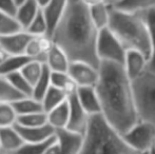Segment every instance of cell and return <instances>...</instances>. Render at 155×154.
Instances as JSON below:
<instances>
[{
	"instance_id": "obj_1",
	"label": "cell",
	"mask_w": 155,
	"mask_h": 154,
	"mask_svg": "<svg viewBox=\"0 0 155 154\" xmlns=\"http://www.w3.org/2000/svg\"><path fill=\"white\" fill-rule=\"evenodd\" d=\"M99 78L95 86L106 120L120 134L131 129L139 118L133 81L124 67L110 61H100Z\"/></svg>"
},
{
	"instance_id": "obj_2",
	"label": "cell",
	"mask_w": 155,
	"mask_h": 154,
	"mask_svg": "<svg viewBox=\"0 0 155 154\" xmlns=\"http://www.w3.org/2000/svg\"><path fill=\"white\" fill-rule=\"evenodd\" d=\"M98 33L91 19L89 6L81 0H69L51 37L71 61H84L98 69L100 66L97 55Z\"/></svg>"
},
{
	"instance_id": "obj_3",
	"label": "cell",
	"mask_w": 155,
	"mask_h": 154,
	"mask_svg": "<svg viewBox=\"0 0 155 154\" xmlns=\"http://www.w3.org/2000/svg\"><path fill=\"white\" fill-rule=\"evenodd\" d=\"M109 29L120 40L126 50L139 51L150 59V33L143 13L126 12L111 8Z\"/></svg>"
},
{
	"instance_id": "obj_4",
	"label": "cell",
	"mask_w": 155,
	"mask_h": 154,
	"mask_svg": "<svg viewBox=\"0 0 155 154\" xmlns=\"http://www.w3.org/2000/svg\"><path fill=\"white\" fill-rule=\"evenodd\" d=\"M80 154H141L133 150L102 114L91 115Z\"/></svg>"
},
{
	"instance_id": "obj_5",
	"label": "cell",
	"mask_w": 155,
	"mask_h": 154,
	"mask_svg": "<svg viewBox=\"0 0 155 154\" xmlns=\"http://www.w3.org/2000/svg\"><path fill=\"white\" fill-rule=\"evenodd\" d=\"M133 89L140 120L155 127V73L147 70L133 80Z\"/></svg>"
},
{
	"instance_id": "obj_6",
	"label": "cell",
	"mask_w": 155,
	"mask_h": 154,
	"mask_svg": "<svg viewBox=\"0 0 155 154\" xmlns=\"http://www.w3.org/2000/svg\"><path fill=\"white\" fill-rule=\"evenodd\" d=\"M127 50L109 28L100 30L97 39V55L100 61H110L124 66Z\"/></svg>"
},
{
	"instance_id": "obj_7",
	"label": "cell",
	"mask_w": 155,
	"mask_h": 154,
	"mask_svg": "<svg viewBox=\"0 0 155 154\" xmlns=\"http://www.w3.org/2000/svg\"><path fill=\"white\" fill-rule=\"evenodd\" d=\"M121 135L127 144L138 153L149 152L154 147L155 127L148 121L139 120Z\"/></svg>"
},
{
	"instance_id": "obj_8",
	"label": "cell",
	"mask_w": 155,
	"mask_h": 154,
	"mask_svg": "<svg viewBox=\"0 0 155 154\" xmlns=\"http://www.w3.org/2000/svg\"><path fill=\"white\" fill-rule=\"evenodd\" d=\"M68 101H69L70 106V117L67 130L84 136L88 129L91 116L87 113L86 110L80 105L76 93L70 95L68 97Z\"/></svg>"
},
{
	"instance_id": "obj_9",
	"label": "cell",
	"mask_w": 155,
	"mask_h": 154,
	"mask_svg": "<svg viewBox=\"0 0 155 154\" xmlns=\"http://www.w3.org/2000/svg\"><path fill=\"white\" fill-rule=\"evenodd\" d=\"M68 74L77 87H95L99 78L98 69L84 61H71Z\"/></svg>"
},
{
	"instance_id": "obj_10",
	"label": "cell",
	"mask_w": 155,
	"mask_h": 154,
	"mask_svg": "<svg viewBox=\"0 0 155 154\" xmlns=\"http://www.w3.org/2000/svg\"><path fill=\"white\" fill-rule=\"evenodd\" d=\"M33 36L27 31L0 36V48L6 55H23Z\"/></svg>"
},
{
	"instance_id": "obj_11",
	"label": "cell",
	"mask_w": 155,
	"mask_h": 154,
	"mask_svg": "<svg viewBox=\"0 0 155 154\" xmlns=\"http://www.w3.org/2000/svg\"><path fill=\"white\" fill-rule=\"evenodd\" d=\"M148 57L136 50H127L124 59V70L130 79L135 80L148 70Z\"/></svg>"
},
{
	"instance_id": "obj_12",
	"label": "cell",
	"mask_w": 155,
	"mask_h": 154,
	"mask_svg": "<svg viewBox=\"0 0 155 154\" xmlns=\"http://www.w3.org/2000/svg\"><path fill=\"white\" fill-rule=\"evenodd\" d=\"M53 44L54 41L51 36H33L28 44L25 55L34 60H39L45 64L48 53Z\"/></svg>"
},
{
	"instance_id": "obj_13",
	"label": "cell",
	"mask_w": 155,
	"mask_h": 154,
	"mask_svg": "<svg viewBox=\"0 0 155 154\" xmlns=\"http://www.w3.org/2000/svg\"><path fill=\"white\" fill-rule=\"evenodd\" d=\"M58 143L60 145V154H80L84 136L71 132L67 129L56 130Z\"/></svg>"
},
{
	"instance_id": "obj_14",
	"label": "cell",
	"mask_w": 155,
	"mask_h": 154,
	"mask_svg": "<svg viewBox=\"0 0 155 154\" xmlns=\"http://www.w3.org/2000/svg\"><path fill=\"white\" fill-rule=\"evenodd\" d=\"M15 127L18 130L25 143H42L54 137L56 134V130L50 123L33 128L21 127L18 125H15Z\"/></svg>"
},
{
	"instance_id": "obj_15",
	"label": "cell",
	"mask_w": 155,
	"mask_h": 154,
	"mask_svg": "<svg viewBox=\"0 0 155 154\" xmlns=\"http://www.w3.org/2000/svg\"><path fill=\"white\" fill-rule=\"evenodd\" d=\"M76 95L89 115L101 114V106L95 87H78Z\"/></svg>"
},
{
	"instance_id": "obj_16",
	"label": "cell",
	"mask_w": 155,
	"mask_h": 154,
	"mask_svg": "<svg viewBox=\"0 0 155 154\" xmlns=\"http://www.w3.org/2000/svg\"><path fill=\"white\" fill-rule=\"evenodd\" d=\"M0 144H1V153L13 154L16 152L23 144L22 139L16 127L0 128Z\"/></svg>"
},
{
	"instance_id": "obj_17",
	"label": "cell",
	"mask_w": 155,
	"mask_h": 154,
	"mask_svg": "<svg viewBox=\"0 0 155 154\" xmlns=\"http://www.w3.org/2000/svg\"><path fill=\"white\" fill-rule=\"evenodd\" d=\"M71 60L68 57L65 52L60 47L54 43L49 51L45 60V64L50 68L52 72H63L68 73Z\"/></svg>"
},
{
	"instance_id": "obj_18",
	"label": "cell",
	"mask_w": 155,
	"mask_h": 154,
	"mask_svg": "<svg viewBox=\"0 0 155 154\" xmlns=\"http://www.w3.org/2000/svg\"><path fill=\"white\" fill-rule=\"evenodd\" d=\"M41 10L42 8L38 5V3L35 0H25L23 2L19 3L15 18L17 19L21 28L25 31Z\"/></svg>"
},
{
	"instance_id": "obj_19",
	"label": "cell",
	"mask_w": 155,
	"mask_h": 154,
	"mask_svg": "<svg viewBox=\"0 0 155 154\" xmlns=\"http://www.w3.org/2000/svg\"><path fill=\"white\" fill-rule=\"evenodd\" d=\"M68 3H69V0H51L47 8L42 10L45 18H47L48 25H49L50 36L64 13Z\"/></svg>"
},
{
	"instance_id": "obj_20",
	"label": "cell",
	"mask_w": 155,
	"mask_h": 154,
	"mask_svg": "<svg viewBox=\"0 0 155 154\" xmlns=\"http://www.w3.org/2000/svg\"><path fill=\"white\" fill-rule=\"evenodd\" d=\"M70 117V106L68 99L48 112V121L55 130L67 129Z\"/></svg>"
},
{
	"instance_id": "obj_21",
	"label": "cell",
	"mask_w": 155,
	"mask_h": 154,
	"mask_svg": "<svg viewBox=\"0 0 155 154\" xmlns=\"http://www.w3.org/2000/svg\"><path fill=\"white\" fill-rule=\"evenodd\" d=\"M32 58L28 55H8L0 62V75L8 76L15 72H20L22 68L31 61Z\"/></svg>"
},
{
	"instance_id": "obj_22",
	"label": "cell",
	"mask_w": 155,
	"mask_h": 154,
	"mask_svg": "<svg viewBox=\"0 0 155 154\" xmlns=\"http://www.w3.org/2000/svg\"><path fill=\"white\" fill-rule=\"evenodd\" d=\"M90 16L98 31L109 28L111 18V8L107 3L97 4L89 8Z\"/></svg>"
},
{
	"instance_id": "obj_23",
	"label": "cell",
	"mask_w": 155,
	"mask_h": 154,
	"mask_svg": "<svg viewBox=\"0 0 155 154\" xmlns=\"http://www.w3.org/2000/svg\"><path fill=\"white\" fill-rule=\"evenodd\" d=\"M12 105L18 116L37 113V112H45L42 103L33 98L32 96L22 97L19 100H16L15 103H13Z\"/></svg>"
},
{
	"instance_id": "obj_24",
	"label": "cell",
	"mask_w": 155,
	"mask_h": 154,
	"mask_svg": "<svg viewBox=\"0 0 155 154\" xmlns=\"http://www.w3.org/2000/svg\"><path fill=\"white\" fill-rule=\"evenodd\" d=\"M51 84L53 87H56V88L62 90L68 95V97L72 94H75L78 89L77 84L70 77V75L68 73L63 72H52Z\"/></svg>"
},
{
	"instance_id": "obj_25",
	"label": "cell",
	"mask_w": 155,
	"mask_h": 154,
	"mask_svg": "<svg viewBox=\"0 0 155 154\" xmlns=\"http://www.w3.org/2000/svg\"><path fill=\"white\" fill-rule=\"evenodd\" d=\"M67 99H68V95L62 90L56 88V87L51 86L41 103H42V107L45 112L48 113L51 110H53L54 108L59 106L60 103H62L63 101H65Z\"/></svg>"
},
{
	"instance_id": "obj_26",
	"label": "cell",
	"mask_w": 155,
	"mask_h": 154,
	"mask_svg": "<svg viewBox=\"0 0 155 154\" xmlns=\"http://www.w3.org/2000/svg\"><path fill=\"white\" fill-rule=\"evenodd\" d=\"M114 8L126 12L143 13L155 8V0H121Z\"/></svg>"
},
{
	"instance_id": "obj_27",
	"label": "cell",
	"mask_w": 155,
	"mask_h": 154,
	"mask_svg": "<svg viewBox=\"0 0 155 154\" xmlns=\"http://www.w3.org/2000/svg\"><path fill=\"white\" fill-rule=\"evenodd\" d=\"M51 73L52 71L50 70V68L45 64V69L43 72L41 74L40 78L37 80L36 84L33 86V92H32V97L39 101H42L45 95L47 94L48 90L50 89L51 84Z\"/></svg>"
},
{
	"instance_id": "obj_28",
	"label": "cell",
	"mask_w": 155,
	"mask_h": 154,
	"mask_svg": "<svg viewBox=\"0 0 155 154\" xmlns=\"http://www.w3.org/2000/svg\"><path fill=\"white\" fill-rule=\"evenodd\" d=\"M143 17L148 25L151 42V55L148 62V70L155 73V8L143 12Z\"/></svg>"
},
{
	"instance_id": "obj_29",
	"label": "cell",
	"mask_w": 155,
	"mask_h": 154,
	"mask_svg": "<svg viewBox=\"0 0 155 154\" xmlns=\"http://www.w3.org/2000/svg\"><path fill=\"white\" fill-rule=\"evenodd\" d=\"M22 97L25 96L21 94L20 92H18L5 76L0 75V103H13Z\"/></svg>"
},
{
	"instance_id": "obj_30",
	"label": "cell",
	"mask_w": 155,
	"mask_h": 154,
	"mask_svg": "<svg viewBox=\"0 0 155 154\" xmlns=\"http://www.w3.org/2000/svg\"><path fill=\"white\" fill-rule=\"evenodd\" d=\"M49 123L48 121V113L47 112H37V113L27 114V115L18 116L16 125L21 127H41Z\"/></svg>"
},
{
	"instance_id": "obj_31",
	"label": "cell",
	"mask_w": 155,
	"mask_h": 154,
	"mask_svg": "<svg viewBox=\"0 0 155 154\" xmlns=\"http://www.w3.org/2000/svg\"><path fill=\"white\" fill-rule=\"evenodd\" d=\"M25 31L32 36H50L49 25L42 10L38 13V15L35 17V19Z\"/></svg>"
},
{
	"instance_id": "obj_32",
	"label": "cell",
	"mask_w": 155,
	"mask_h": 154,
	"mask_svg": "<svg viewBox=\"0 0 155 154\" xmlns=\"http://www.w3.org/2000/svg\"><path fill=\"white\" fill-rule=\"evenodd\" d=\"M45 69V64L39 60H34L32 59L31 61H29L25 67L22 68V70L20 71L22 73V75L29 80V82L34 86L37 82V80L40 78L41 74L43 72Z\"/></svg>"
},
{
	"instance_id": "obj_33",
	"label": "cell",
	"mask_w": 155,
	"mask_h": 154,
	"mask_svg": "<svg viewBox=\"0 0 155 154\" xmlns=\"http://www.w3.org/2000/svg\"><path fill=\"white\" fill-rule=\"evenodd\" d=\"M20 31H23V29L17 19L0 11V36L10 35Z\"/></svg>"
},
{
	"instance_id": "obj_34",
	"label": "cell",
	"mask_w": 155,
	"mask_h": 154,
	"mask_svg": "<svg viewBox=\"0 0 155 154\" xmlns=\"http://www.w3.org/2000/svg\"><path fill=\"white\" fill-rule=\"evenodd\" d=\"M8 79V81L12 84V86L16 89L18 92H20L25 96H32L33 92V86L29 82V80L27 79L22 75L21 72H15L12 74L5 76Z\"/></svg>"
},
{
	"instance_id": "obj_35",
	"label": "cell",
	"mask_w": 155,
	"mask_h": 154,
	"mask_svg": "<svg viewBox=\"0 0 155 154\" xmlns=\"http://www.w3.org/2000/svg\"><path fill=\"white\" fill-rule=\"evenodd\" d=\"M56 134L54 137L42 143H25L16 152L13 154H43L48 148L55 142Z\"/></svg>"
},
{
	"instance_id": "obj_36",
	"label": "cell",
	"mask_w": 155,
	"mask_h": 154,
	"mask_svg": "<svg viewBox=\"0 0 155 154\" xmlns=\"http://www.w3.org/2000/svg\"><path fill=\"white\" fill-rule=\"evenodd\" d=\"M17 115L12 103H0V128L14 127L17 123Z\"/></svg>"
},
{
	"instance_id": "obj_37",
	"label": "cell",
	"mask_w": 155,
	"mask_h": 154,
	"mask_svg": "<svg viewBox=\"0 0 155 154\" xmlns=\"http://www.w3.org/2000/svg\"><path fill=\"white\" fill-rule=\"evenodd\" d=\"M18 5L17 0H0V11L13 17L16 16Z\"/></svg>"
},
{
	"instance_id": "obj_38",
	"label": "cell",
	"mask_w": 155,
	"mask_h": 154,
	"mask_svg": "<svg viewBox=\"0 0 155 154\" xmlns=\"http://www.w3.org/2000/svg\"><path fill=\"white\" fill-rule=\"evenodd\" d=\"M43 154H60V145L58 143L57 136H56L55 142L45 150V152Z\"/></svg>"
},
{
	"instance_id": "obj_39",
	"label": "cell",
	"mask_w": 155,
	"mask_h": 154,
	"mask_svg": "<svg viewBox=\"0 0 155 154\" xmlns=\"http://www.w3.org/2000/svg\"><path fill=\"white\" fill-rule=\"evenodd\" d=\"M87 6L91 8V6L97 5V4H101V3H106V0H81Z\"/></svg>"
},
{
	"instance_id": "obj_40",
	"label": "cell",
	"mask_w": 155,
	"mask_h": 154,
	"mask_svg": "<svg viewBox=\"0 0 155 154\" xmlns=\"http://www.w3.org/2000/svg\"><path fill=\"white\" fill-rule=\"evenodd\" d=\"M35 1H36L37 3H38V5L43 10L45 8H47V5L50 3V1H51V0H35Z\"/></svg>"
},
{
	"instance_id": "obj_41",
	"label": "cell",
	"mask_w": 155,
	"mask_h": 154,
	"mask_svg": "<svg viewBox=\"0 0 155 154\" xmlns=\"http://www.w3.org/2000/svg\"><path fill=\"white\" fill-rule=\"evenodd\" d=\"M120 1L121 0H106V3L108 4L110 8H114V6H116Z\"/></svg>"
},
{
	"instance_id": "obj_42",
	"label": "cell",
	"mask_w": 155,
	"mask_h": 154,
	"mask_svg": "<svg viewBox=\"0 0 155 154\" xmlns=\"http://www.w3.org/2000/svg\"><path fill=\"white\" fill-rule=\"evenodd\" d=\"M150 154H155V150H154V149H152V150L150 151Z\"/></svg>"
},
{
	"instance_id": "obj_43",
	"label": "cell",
	"mask_w": 155,
	"mask_h": 154,
	"mask_svg": "<svg viewBox=\"0 0 155 154\" xmlns=\"http://www.w3.org/2000/svg\"><path fill=\"white\" fill-rule=\"evenodd\" d=\"M23 1H25V0H17V2H18V4H19V3H21V2H23Z\"/></svg>"
},
{
	"instance_id": "obj_44",
	"label": "cell",
	"mask_w": 155,
	"mask_h": 154,
	"mask_svg": "<svg viewBox=\"0 0 155 154\" xmlns=\"http://www.w3.org/2000/svg\"><path fill=\"white\" fill-rule=\"evenodd\" d=\"M141 154H150V151H149V152H145V153H141Z\"/></svg>"
},
{
	"instance_id": "obj_45",
	"label": "cell",
	"mask_w": 155,
	"mask_h": 154,
	"mask_svg": "<svg viewBox=\"0 0 155 154\" xmlns=\"http://www.w3.org/2000/svg\"><path fill=\"white\" fill-rule=\"evenodd\" d=\"M0 153H1V144H0Z\"/></svg>"
},
{
	"instance_id": "obj_46",
	"label": "cell",
	"mask_w": 155,
	"mask_h": 154,
	"mask_svg": "<svg viewBox=\"0 0 155 154\" xmlns=\"http://www.w3.org/2000/svg\"><path fill=\"white\" fill-rule=\"evenodd\" d=\"M153 149H154V150H155V143H154V147H153Z\"/></svg>"
},
{
	"instance_id": "obj_47",
	"label": "cell",
	"mask_w": 155,
	"mask_h": 154,
	"mask_svg": "<svg viewBox=\"0 0 155 154\" xmlns=\"http://www.w3.org/2000/svg\"><path fill=\"white\" fill-rule=\"evenodd\" d=\"M0 154H3V153H0Z\"/></svg>"
}]
</instances>
